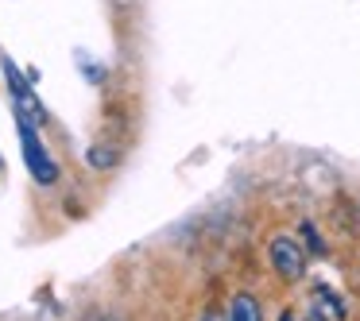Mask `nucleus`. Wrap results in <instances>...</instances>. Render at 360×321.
<instances>
[{
    "instance_id": "nucleus-1",
    "label": "nucleus",
    "mask_w": 360,
    "mask_h": 321,
    "mask_svg": "<svg viewBox=\"0 0 360 321\" xmlns=\"http://www.w3.org/2000/svg\"><path fill=\"white\" fill-rule=\"evenodd\" d=\"M16 128H20V143H24V163H27V174H32V178L39 182V186H51V182L58 178V163L51 159V151L43 148L39 132H35L39 124H32L27 117H16Z\"/></svg>"
},
{
    "instance_id": "nucleus-2",
    "label": "nucleus",
    "mask_w": 360,
    "mask_h": 321,
    "mask_svg": "<svg viewBox=\"0 0 360 321\" xmlns=\"http://www.w3.org/2000/svg\"><path fill=\"white\" fill-rule=\"evenodd\" d=\"M267 256H271V267L283 279H298V275L306 271V251H302V244L290 240V236H275Z\"/></svg>"
},
{
    "instance_id": "nucleus-3",
    "label": "nucleus",
    "mask_w": 360,
    "mask_h": 321,
    "mask_svg": "<svg viewBox=\"0 0 360 321\" xmlns=\"http://www.w3.org/2000/svg\"><path fill=\"white\" fill-rule=\"evenodd\" d=\"M4 74H8V89H12V97H16V117H27L32 124H43V105L35 101L32 86L20 78V70L8 63V58H4Z\"/></svg>"
},
{
    "instance_id": "nucleus-4",
    "label": "nucleus",
    "mask_w": 360,
    "mask_h": 321,
    "mask_svg": "<svg viewBox=\"0 0 360 321\" xmlns=\"http://www.w3.org/2000/svg\"><path fill=\"white\" fill-rule=\"evenodd\" d=\"M86 163L97 166V171H109V166L120 163V148H112V143H94V148L86 151Z\"/></svg>"
},
{
    "instance_id": "nucleus-5",
    "label": "nucleus",
    "mask_w": 360,
    "mask_h": 321,
    "mask_svg": "<svg viewBox=\"0 0 360 321\" xmlns=\"http://www.w3.org/2000/svg\"><path fill=\"white\" fill-rule=\"evenodd\" d=\"M229 321H264L259 317V302L252 294H236L229 306Z\"/></svg>"
}]
</instances>
